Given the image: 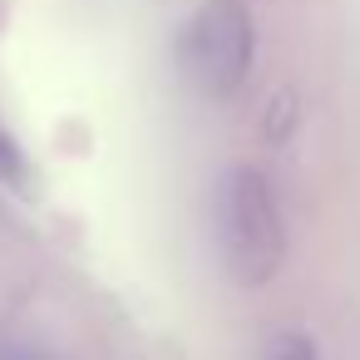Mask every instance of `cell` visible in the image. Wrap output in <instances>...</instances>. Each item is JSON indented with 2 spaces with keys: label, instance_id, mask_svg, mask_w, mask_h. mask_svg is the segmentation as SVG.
I'll return each mask as SVG.
<instances>
[{
  "label": "cell",
  "instance_id": "cell-1",
  "mask_svg": "<svg viewBox=\"0 0 360 360\" xmlns=\"http://www.w3.org/2000/svg\"><path fill=\"white\" fill-rule=\"evenodd\" d=\"M217 242L242 286H266L286 262V217L257 168H227L217 183Z\"/></svg>",
  "mask_w": 360,
  "mask_h": 360
},
{
  "label": "cell",
  "instance_id": "cell-2",
  "mask_svg": "<svg viewBox=\"0 0 360 360\" xmlns=\"http://www.w3.org/2000/svg\"><path fill=\"white\" fill-rule=\"evenodd\" d=\"M257 30L242 0H202L178 35V75L198 99H232L252 70Z\"/></svg>",
  "mask_w": 360,
  "mask_h": 360
},
{
  "label": "cell",
  "instance_id": "cell-3",
  "mask_svg": "<svg viewBox=\"0 0 360 360\" xmlns=\"http://www.w3.org/2000/svg\"><path fill=\"white\" fill-rule=\"evenodd\" d=\"M271 360H321V355H316L311 335L286 330V335H276V340H271Z\"/></svg>",
  "mask_w": 360,
  "mask_h": 360
},
{
  "label": "cell",
  "instance_id": "cell-4",
  "mask_svg": "<svg viewBox=\"0 0 360 360\" xmlns=\"http://www.w3.org/2000/svg\"><path fill=\"white\" fill-rule=\"evenodd\" d=\"M0 360H35V355H25V350H0Z\"/></svg>",
  "mask_w": 360,
  "mask_h": 360
}]
</instances>
